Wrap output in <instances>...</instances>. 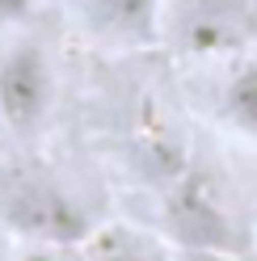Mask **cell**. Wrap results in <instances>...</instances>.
Returning a JSON list of instances; mask_svg holds the SVG:
<instances>
[{
    "label": "cell",
    "mask_w": 257,
    "mask_h": 261,
    "mask_svg": "<svg viewBox=\"0 0 257 261\" xmlns=\"http://www.w3.org/2000/svg\"><path fill=\"white\" fill-rule=\"evenodd\" d=\"M160 232L177 253H232L253 249V232L240 223L223 186L202 169H173L160 198Z\"/></svg>",
    "instance_id": "1"
},
{
    "label": "cell",
    "mask_w": 257,
    "mask_h": 261,
    "mask_svg": "<svg viewBox=\"0 0 257 261\" xmlns=\"http://www.w3.org/2000/svg\"><path fill=\"white\" fill-rule=\"evenodd\" d=\"M76 30L101 51H148L160 46L165 0H72Z\"/></svg>",
    "instance_id": "5"
},
{
    "label": "cell",
    "mask_w": 257,
    "mask_h": 261,
    "mask_svg": "<svg viewBox=\"0 0 257 261\" xmlns=\"http://www.w3.org/2000/svg\"><path fill=\"white\" fill-rule=\"evenodd\" d=\"M85 261H182L165 236H152L135 223H101L80 240Z\"/></svg>",
    "instance_id": "6"
},
{
    "label": "cell",
    "mask_w": 257,
    "mask_h": 261,
    "mask_svg": "<svg viewBox=\"0 0 257 261\" xmlns=\"http://www.w3.org/2000/svg\"><path fill=\"white\" fill-rule=\"evenodd\" d=\"M182 261H257V249H232V253H177Z\"/></svg>",
    "instance_id": "10"
},
{
    "label": "cell",
    "mask_w": 257,
    "mask_h": 261,
    "mask_svg": "<svg viewBox=\"0 0 257 261\" xmlns=\"http://www.w3.org/2000/svg\"><path fill=\"white\" fill-rule=\"evenodd\" d=\"M30 13H34V0H0V30L30 21Z\"/></svg>",
    "instance_id": "9"
},
{
    "label": "cell",
    "mask_w": 257,
    "mask_h": 261,
    "mask_svg": "<svg viewBox=\"0 0 257 261\" xmlns=\"http://www.w3.org/2000/svg\"><path fill=\"white\" fill-rule=\"evenodd\" d=\"M0 223L17 240H59V244H80L93 232L85 202L63 181L38 169H17L0 181Z\"/></svg>",
    "instance_id": "3"
},
{
    "label": "cell",
    "mask_w": 257,
    "mask_h": 261,
    "mask_svg": "<svg viewBox=\"0 0 257 261\" xmlns=\"http://www.w3.org/2000/svg\"><path fill=\"white\" fill-rule=\"evenodd\" d=\"M55 106V63L38 42H13L0 55V118L13 135H38Z\"/></svg>",
    "instance_id": "4"
},
{
    "label": "cell",
    "mask_w": 257,
    "mask_h": 261,
    "mask_svg": "<svg viewBox=\"0 0 257 261\" xmlns=\"http://www.w3.org/2000/svg\"><path fill=\"white\" fill-rule=\"evenodd\" d=\"M257 42V0H165L160 46L182 59H236Z\"/></svg>",
    "instance_id": "2"
},
{
    "label": "cell",
    "mask_w": 257,
    "mask_h": 261,
    "mask_svg": "<svg viewBox=\"0 0 257 261\" xmlns=\"http://www.w3.org/2000/svg\"><path fill=\"white\" fill-rule=\"evenodd\" d=\"M13 261H85L80 244H59V240H21Z\"/></svg>",
    "instance_id": "8"
},
{
    "label": "cell",
    "mask_w": 257,
    "mask_h": 261,
    "mask_svg": "<svg viewBox=\"0 0 257 261\" xmlns=\"http://www.w3.org/2000/svg\"><path fill=\"white\" fill-rule=\"evenodd\" d=\"M215 114H219V122L228 126L232 135H240L245 143L257 148V59L236 55L228 76L219 80Z\"/></svg>",
    "instance_id": "7"
}]
</instances>
